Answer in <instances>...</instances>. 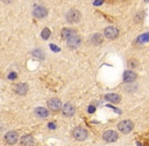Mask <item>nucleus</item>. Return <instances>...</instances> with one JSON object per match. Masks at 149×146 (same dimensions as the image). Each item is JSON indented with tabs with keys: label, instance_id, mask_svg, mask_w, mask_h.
Masks as SVG:
<instances>
[{
	"label": "nucleus",
	"instance_id": "nucleus-1",
	"mask_svg": "<svg viewBox=\"0 0 149 146\" xmlns=\"http://www.w3.org/2000/svg\"><path fill=\"white\" fill-rule=\"evenodd\" d=\"M81 14L77 9H70L66 14V19L70 24H75L80 20Z\"/></svg>",
	"mask_w": 149,
	"mask_h": 146
},
{
	"label": "nucleus",
	"instance_id": "nucleus-2",
	"mask_svg": "<svg viewBox=\"0 0 149 146\" xmlns=\"http://www.w3.org/2000/svg\"><path fill=\"white\" fill-rule=\"evenodd\" d=\"M134 127V124L132 121L130 120H125L122 121L121 123H119L118 125V129L120 132H122L123 134H127V133H130L132 131Z\"/></svg>",
	"mask_w": 149,
	"mask_h": 146
},
{
	"label": "nucleus",
	"instance_id": "nucleus-3",
	"mask_svg": "<svg viewBox=\"0 0 149 146\" xmlns=\"http://www.w3.org/2000/svg\"><path fill=\"white\" fill-rule=\"evenodd\" d=\"M73 137L78 141H83L87 138V131L82 127H76L72 132Z\"/></svg>",
	"mask_w": 149,
	"mask_h": 146
},
{
	"label": "nucleus",
	"instance_id": "nucleus-4",
	"mask_svg": "<svg viewBox=\"0 0 149 146\" xmlns=\"http://www.w3.org/2000/svg\"><path fill=\"white\" fill-rule=\"evenodd\" d=\"M47 105H48V108H49L52 112H59V111L62 109V103H61L60 99H56V97L48 101Z\"/></svg>",
	"mask_w": 149,
	"mask_h": 146
},
{
	"label": "nucleus",
	"instance_id": "nucleus-5",
	"mask_svg": "<svg viewBox=\"0 0 149 146\" xmlns=\"http://www.w3.org/2000/svg\"><path fill=\"white\" fill-rule=\"evenodd\" d=\"M102 139L106 142H115L118 139V133L116 131L108 130L102 134Z\"/></svg>",
	"mask_w": 149,
	"mask_h": 146
},
{
	"label": "nucleus",
	"instance_id": "nucleus-6",
	"mask_svg": "<svg viewBox=\"0 0 149 146\" xmlns=\"http://www.w3.org/2000/svg\"><path fill=\"white\" fill-rule=\"evenodd\" d=\"M18 140V134L15 131H9V132L6 133L5 135V141L7 144L13 145L17 142Z\"/></svg>",
	"mask_w": 149,
	"mask_h": 146
},
{
	"label": "nucleus",
	"instance_id": "nucleus-7",
	"mask_svg": "<svg viewBox=\"0 0 149 146\" xmlns=\"http://www.w3.org/2000/svg\"><path fill=\"white\" fill-rule=\"evenodd\" d=\"M104 34L108 39L114 40L119 36V30L117 28H115V26H108V28L104 30Z\"/></svg>",
	"mask_w": 149,
	"mask_h": 146
},
{
	"label": "nucleus",
	"instance_id": "nucleus-8",
	"mask_svg": "<svg viewBox=\"0 0 149 146\" xmlns=\"http://www.w3.org/2000/svg\"><path fill=\"white\" fill-rule=\"evenodd\" d=\"M80 45H81V38L77 36V35H75L74 37L67 40V46L69 48H71V49H77Z\"/></svg>",
	"mask_w": 149,
	"mask_h": 146
},
{
	"label": "nucleus",
	"instance_id": "nucleus-9",
	"mask_svg": "<svg viewBox=\"0 0 149 146\" xmlns=\"http://www.w3.org/2000/svg\"><path fill=\"white\" fill-rule=\"evenodd\" d=\"M33 14L36 18H44L47 16L48 10H47V8L44 7V6H37V7H35V9H33Z\"/></svg>",
	"mask_w": 149,
	"mask_h": 146
},
{
	"label": "nucleus",
	"instance_id": "nucleus-10",
	"mask_svg": "<svg viewBox=\"0 0 149 146\" xmlns=\"http://www.w3.org/2000/svg\"><path fill=\"white\" fill-rule=\"evenodd\" d=\"M62 113L65 117H72L75 114V108L73 105L67 103L64 106H62Z\"/></svg>",
	"mask_w": 149,
	"mask_h": 146
},
{
	"label": "nucleus",
	"instance_id": "nucleus-11",
	"mask_svg": "<svg viewBox=\"0 0 149 146\" xmlns=\"http://www.w3.org/2000/svg\"><path fill=\"white\" fill-rule=\"evenodd\" d=\"M29 90V86L26 83H18L14 86V91L15 93L19 95H24Z\"/></svg>",
	"mask_w": 149,
	"mask_h": 146
},
{
	"label": "nucleus",
	"instance_id": "nucleus-12",
	"mask_svg": "<svg viewBox=\"0 0 149 146\" xmlns=\"http://www.w3.org/2000/svg\"><path fill=\"white\" fill-rule=\"evenodd\" d=\"M20 145L22 146H33L35 139L31 135H24L20 138Z\"/></svg>",
	"mask_w": 149,
	"mask_h": 146
},
{
	"label": "nucleus",
	"instance_id": "nucleus-13",
	"mask_svg": "<svg viewBox=\"0 0 149 146\" xmlns=\"http://www.w3.org/2000/svg\"><path fill=\"white\" fill-rule=\"evenodd\" d=\"M136 78H137V74L135 72L131 71V70L125 71V73H124V81H126V82H132Z\"/></svg>",
	"mask_w": 149,
	"mask_h": 146
},
{
	"label": "nucleus",
	"instance_id": "nucleus-14",
	"mask_svg": "<svg viewBox=\"0 0 149 146\" xmlns=\"http://www.w3.org/2000/svg\"><path fill=\"white\" fill-rule=\"evenodd\" d=\"M75 35H76V32H75L73 29H64V30L62 31V38L64 40H69L70 38L74 37Z\"/></svg>",
	"mask_w": 149,
	"mask_h": 146
},
{
	"label": "nucleus",
	"instance_id": "nucleus-15",
	"mask_svg": "<svg viewBox=\"0 0 149 146\" xmlns=\"http://www.w3.org/2000/svg\"><path fill=\"white\" fill-rule=\"evenodd\" d=\"M104 99H107V101L111 102V103H119L120 101H121V97H120L119 95H117V93H109V95H107L106 97H104Z\"/></svg>",
	"mask_w": 149,
	"mask_h": 146
},
{
	"label": "nucleus",
	"instance_id": "nucleus-16",
	"mask_svg": "<svg viewBox=\"0 0 149 146\" xmlns=\"http://www.w3.org/2000/svg\"><path fill=\"white\" fill-rule=\"evenodd\" d=\"M35 113L39 118H46V117H48V115H49L48 110L45 109V108H37Z\"/></svg>",
	"mask_w": 149,
	"mask_h": 146
},
{
	"label": "nucleus",
	"instance_id": "nucleus-17",
	"mask_svg": "<svg viewBox=\"0 0 149 146\" xmlns=\"http://www.w3.org/2000/svg\"><path fill=\"white\" fill-rule=\"evenodd\" d=\"M102 41H104V39H102V36L100 34H95L91 38V43L94 44V45H100V44L102 43Z\"/></svg>",
	"mask_w": 149,
	"mask_h": 146
},
{
	"label": "nucleus",
	"instance_id": "nucleus-18",
	"mask_svg": "<svg viewBox=\"0 0 149 146\" xmlns=\"http://www.w3.org/2000/svg\"><path fill=\"white\" fill-rule=\"evenodd\" d=\"M33 56L38 58V59H43V58L45 57V53H44V51H42L41 49H35L33 51Z\"/></svg>",
	"mask_w": 149,
	"mask_h": 146
},
{
	"label": "nucleus",
	"instance_id": "nucleus-19",
	"mask_svg": "<svg viewBox=\"0 0 149 146\" xmlns=\"http://www.w3.org/2000/svg\"><path fill=\"white\" fill-rule=\"evenodd\" d=\"M149 41V33H145V34L141 35L138 38V42L139 43H145V42Z\"/></svg>",
	"mask_w": 149,
	"mask_h": 146
},
{
	"label": "nucleus",
	"instance_id": "nucleus-20",
	"mask_svg": "<svg viewBox=\"0 0 149 146\" xmlns=\"http://www.w3.org/2000/svg\"><path fill=\"white\" fill-rule=\"evenodd\" d=\"M50 35H51V31H50L48 28L44 29L43 32H42V38H43L44 40H48V39H49Z\"/></svg>",
	"mask_w": 149,
	"mask_h": 146
},
{
	"label": "nucleus",
	"instance_id": "nucleus-21",
	"mask_svg": "<svg viewBox=\"0 0 149 146\" xmlns=\"http://www.w3.org/2000/svg\"><path fill=\"white\" fill-rule=\"evenodd\" d=\"M129 66H130V67H132V68L136 67V66H137V62L133 61V60H130V61H129Z\"/></svg>",
	"mask_w": 149,
	"mask_h": 146
},
{
	"label": "nucleus",
	"instance_id": "nucleus-22",
	"mask_svg": "<svg viewBox=\"0 0 149 146\" xmlns=\"http://www.w3.org/2000/svg\"><path fill=\"white\" fill-rule=\"evenodd\" d=\"M95 112V107L94 106H89L88 107V113L89 114H92V113Z\"/></svg>",
	"mask_w": 149,
	"mask_h": 146
},
{
	"label": "nucleus",
	"instance_id": "nucleus-23",
	"mask_svg": "<svg viewBox=\"0 0 149 146\" xmlns=\"http://www.w3.org/2000/svg\"><path fill=\"white\" fill-rule=\"evenodd\" d=\"M15 77H16V73H14V72H11L8 75V78H10V79H14Z\"/></svg>",
	"mask_w": 149,
	"mask_h": 146
},
{
	"label": "nucleus",
	"instance_id": "nucleus-24",
	"mask_svg": "<svg viewBox=\"0 0 149 146\" xmlns=\"http://www.w3.org/2000/svg\"><path fill=\"white\" fill-rule=\"evenodd\" d=\"M49 128L50 129H55L56 128V125L53 124V123H50V124H49Z\"/></svg>",
	"mask_w": 149,
	"mask_h": 146
},
{
	"label": "nucleus",
	"instance_id": "nucleus-25",
	"mask_svg": "<svg viewBox=\"0 0 149 146\" xmlns=\"http://www.w3.org/2000/svg\"><path fill=\"white\" fill-rule=\"evenodd\" d=\"M50 47H51V48H53V50H54V51H59V48H57V47H56V46H54V45H51V46H50Z\"/></svg>",
	"mask_w": 149,
	"mask_h": 146
},
{
	"label": "nucleus",
	"instance_id": "nucleus-26",
	"mask_svg": "<svg viewBox=\"0 0 149 146\" xmlns=\"http://www.w3.org/2000/svg\"><path fill=\"white\" fill-rule=\"evenodd\" d=\"M94 5H100V4H102V1H96V2H94Z\"/></svg>",
	"mask_w": 149,
	"mask_h": 146
}]
</instances>
